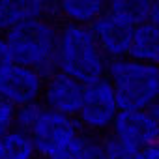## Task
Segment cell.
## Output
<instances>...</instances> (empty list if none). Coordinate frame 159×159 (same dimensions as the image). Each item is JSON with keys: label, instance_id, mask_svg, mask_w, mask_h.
<instances>
[{"label": "cell", "instance_id": "obj_20", "mask_svg": "<svg viewBox=\"0 0 159 159\" xmlns=\"http://www.w3.org/2000/svg\"><path fill=\"white\" fill-rule=\"evenodd\" d=\"M150 21L159 25V0L157 2H152V10H150Z\"/></svg>", "mask_w": 159, "mask_h": 159}, {"label": "cell", "instance_id": "obj_21", "mask_svg": "<svg viewBox=\"0 0 159 159\" xmlns=\"http://www.w3.org/2000/svg\"><path fill=\"white\" fill-rule=\"evenodd\" d=\"M153 111H155V114L159 116V105H157V107H153Z\"/></svg>", "mask_w": 159, "mask_h": 159}, {"label": "cell", "instance_id": "obj_13", "mask_svg": "<svg viewBox=\"0 0 159 159\" xmlns=\"http://www.w3.org/2000/svg\"><path fill=\"white\" fill-rule=\"evenodd\" d=\"M0 155L2 159H38L32 137L21 129H11L0 139Z\"/></svg>", "mask_w": 159, "mask_h": 159}, {"label": "cell", "instance_id": "obj_15", "mask_svg": "<svg viewBox=\"0 0 159 159\" xmlns=\"http://www.w3.org/2000/svg\"><path fill=\"white\" fill-rule=\"evenodd\" d=\"M43 111V105L41 103H32V105H26V107H21L17 109L15 112V129H21L25 133H30L32 127L36 125L39 114Z\"/></svg>", "mask_w": 159, "mask_h": 159}, {"label": "cell", "instance_id": "obj_9", "mask_svg": "<svg viewBox=\"0 0 159 159\" xmlns=\"http://www.w3.org/2000/svg\"><path fill=\"white\" fill-rule=\"evenodd\" d=\"M133 26L127 25L125 21L118 19L116 15L109 13L105 10V13L92 25V32L101 47V51L105 52V56L112 62L118 58H125L129 56V47H131V39H133Z\"/></svg>", "mask_w": 159, "mask_h": 159}, {"label": "cell", "instance_id": "obj_14", "mask_svg": "<svg viewBox=\"0 0 159 159\" xmlns=\"http://www.w3.org/2000/svg\"><path fill=\"white\" fill-rule=\"evenodd\" d=\"M150 0H112V2H107V11L125 21L133 28L150 21Z\"/></svg>", "mask_w": 159, "mask_h": 159}, {"label": "cell", "instance_id": "obj_23", "mask_svg": "<svg viewBox=\"0 0 159 159\" xmlns=\"http://www.w3.org/2000/svg\"><path fill=\"white\" fill-rule=\"evenodd\" d=\"M0 159H2V155H0Z\"/></svg>", "mask_w": 159, "mask_h": 159}, {"label": "cell", "instance_id": "obj_1", "mask_svg": "<svg viewBox=\"0 0 159 159\" xmlns=\"http://www.w3.org/2000/svg\"><path fill=\"white\" fill-rule=\"evenodd\" d=\"M111 60L101 51L92 26L62 25L58 30L56 71L86 84L107 79Z\"/></svg>", "mask_w": 159, "mask_h": 159}, {"label": "cell", "instance_id": "obj_22", "mask_svg": "<svg viewBox=\"0 0 159 159\" xmlns=\"http://www.w3.org/2000/svg\"><path fill=\"white\" fill-rule=\"evenodd\" d=\"M58 159H66V157H58Z\"/></svg>", "mask_w": 159, "mask_h": 159}, {"label": "cell", "instance_id": "obj_5", "mask_svg": "<svg viewBox=\"0 0 159 159\" xmlns=\"http://www.w3.org/2000/svg\"><path fill=\"white\" fill-rule=\"evenodd\" d=\"M120 114V105L114 88L107 79L84 86V98L81 111L77 114V124L84 133L103 137L109 135L116 118Z\"/></svg>", "mask_w": 159, "mask_h": 159}, {"label": "cell", "instance_id": "obj_7", "mask_svg": "<svg viewBox=\"0 0 159 159\" xmlns=\"http://www.w3.org/2000/svg\"><path fill=\"white\" fill-rule=\"evenodd\" d=\"M84 98V84L73 77L54 71L45 77V86L41 94V105L52 112L77 118Z\"/></svg>", "mask_w": 159, "mask_h": 159}, {"label": "cell", "instance_id": "obj_11", "mask_svg": "<svg viewBox=\"0 0 159 159\" xmlns=\"http://www.w3.org/2000/svg\"><path fill=\"white\" fill-rule=\"evenodd\" d=\"M107 10L101 0H62L54 2V13H58L66 25L92 26Z\"/></svg>", "mask_w": 159, "mask_h": 159}, {"label": "cell", "instance_id": "obj_17", "mask_svg": "<svg viewBox=\"0 0 159 159\" xmlns=\"http://www.w3.org/2000/svg\"><path fill=\"white\" fill-rule=\"evenodd\" d=\"M15 112L17 109L0 96V139L15 129Z\"/></svg>", "mask_w": 159, "mask_h": 159}, {"label": "cell", "instance_id": "obj_18", "mask_svg": "<svg viewBox=\"0 0 159 159\" xmlns=\"http://www.w3.org/2000/svg\"><path fill=\"white\" fill-rule=\"evenodd\" d=\"M11 66H13V60H11V56H10V51H8V47H6L2 36H0V83H2L4 75L8 73V69H10Z\"/></svg>", "mask_w": 159, "mask_h": 159}, {"label": "cell", "instance_id": "obj_3", "mask_svg": "<svg viewBox=\"0 0 159 159\" xmlns=\"http://www.w3.org/2000/svg\"><path fill=\"white\" fill-rule=\"evenodd\" d=\"M107 81L114 88L120 111H150L159 105V67L129 56L112 60Z\"/></svg>", "mask_w": 159, "mask_h": 159}, {"label": "cell", "instance_id": "obj_12", "mask_svg": "<svg viewBox=\"0 0 159 159\" xmlns=\"http://www.w3.org/2000/svg\"><path fill=\"white\" fill-rule=\"evenodd\" d=\"M129 58L159 67V25L146 21L133 30Z\"/></svg>", "mask_w": 159, "mask_h": 159}, {"label": "cell", "instance_id": "obj_8", "mask_svg": "<svg viewBox=\"0 0 159 159\" xmlns=\"http://www.w3.org/2000/svg\"><path fill=\"white\" fill-rule=\"evenodd\" d=\"M43 86L45 75L30 67L13 64L0 83V96L15 109H21L32 103H41Z\"/></svg>", "mask_w": 159, "mask_h": 159}, {"label": "cell", "instance_id": "obj_10", "mask_svg": "<svg viewBox=\"0 0 159 159\" xmlns=\"http://www.w3.org/2000/svg\"><path fill=\"white\" fill-rule=\"evenodd\" d=\"M54 13V2L41 0H0V34L25 25L39 17H51Z\"/></svg>", "mask_w": 159, "mask_h": 159}, {"label": "cell", "instance_id": "obj_6", "mask_svg": "<svg viewBox=\"0 0 159 159\" xmlns=\"http://www.w3.org/2000/svg\"><path fill=\"white\" fill-rule=\"evenodd\" d=\"M122 146L140 153L146 148L159 144V116L150 111H120L111 133Z\"/></svg>", "mask_w": 159, "mask_h": 159}, {"label": "cell", "instance_id": "obj_19", "mask_svg": "<svg viewBox=\"0 0 159 159\" xmlns=\"http://www.w3.org/2000/svg\"><path fill=\"white\" fill-rule=\"evenodd\" d=\"M137 159H159V144H153V146L146 148L144 152L139 153Z\"/></svg>", "mask_w": 159, "mask_h": 159}, {"label": "cell", "instance_id": "obj_2", "mask_svg": "<svg viewBox=\"0 0 159 159\" xmlns=\"http://www.w3.org/2000/svg\"><path fill=\"white\" fill-rule=\"evenodd\" d=\"M60 26L51 17L19 25L2 36L13 64L51 75L56 71V47Z\"/></svg>", "mask_w": 159, "mask_h": 159}, {"label": "cell", "instance_id": "obj_4", "mask_svg": "<svg viewBox=\"0 0 159 159\" xmlns=\"http://www.w3.org/2000/svg\"><path fill=\"white\" fill-rule=\"evenodd\" d=\"M28 135L34 140L38 157L58 159L71 150L75 140L83 135V129L79 127L75 118L52 112L43 107L36 125Z\"/></svg>", "mask_w": 159, "mask_h": 159}, {"label": "cell", "instance_id": "obj_16", "mask_svg": "<svg viewBox=\"0 0 159 159\" xmlns=\"http://www.w3.org/2000/svg\"><path fill=\"white\" fill-rule=\"evenodd\" d=\"M137 157L139 153L127 150L111 135L103 137V159H137Z\"/></svg>", "mask_w": 159, "mask_h": 159}]
</instances>
